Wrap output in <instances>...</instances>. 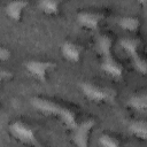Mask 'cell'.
<instances>
[{"label":"cell","mask_w":147,"mask_h":147,"mask_svg":"<svg viewBox=\"0 0 147 147\" xmlns=\"http://www.w3.org/2000/svg\"><path fill=\"white\" fill-rule=\"evenodd\" d=\"M30 102L34 109L45 115L56 116L71 130L75 129V126L78 124L77 110L70 105L42 96H33L31 98Z\"/></svg>","instance_id":"1"},{"label":"cell","mask_w":147,"mask_h":147,"mask_svg":"<svg viewBox=\"0 0 147 147\" xmlns=\"http://www.w3.org/2000/svg\"><path fill=\"white\" fill-rule=\"evenodd\" d=\"M96 48L101 56V69L111 76L119 79L124 75L123 64L113 55V37L109 33H101L96 38Z\"/></svg>","instance_id":"2"},{"label":"cell","mask_w":147,"mask_h":147,"mask_svg":"<svg viewBox=\"0 0 147 147\" xmlns=\"http://www.w3.org/2000/svg\"><path fill=\"white\" fill-rule=\"evenodd\" d=\"M79 88L83 92V94L95 102H115L117 96V91L108 85L92 82V80H85L79 83Z\"/></svg>","instance_id":"3"},{"label":"cell","mask_w":147,"mask_h":147,"mask_svg":"<svg viewBox=\"0 0 147 147\" xmlns=\"http://www.w3.org/2000/svg\"><path fill=\"white\" fill-rule=\"evenodd\" d=\"M9 130L11 134L20 141L28 144V145H33V146H40L41 142L39 141V138L37 136L38 127L34 123L28 119H15L10 123Z\"/></svg>","instance_id":"4"},{"label":"cell","mask_w":147,"mask_h":147,"mask_svg":"<svg viewBox=\"0 0 147 147\" xmlns=\"http://www.w3.org/2000/svg\"><path fill=\"white\" fill-rule=\"evenodd\" d=\"M121 47L130 55L132 63L137 71L145 75L147 72V61L141 54L142 41L138 37H126L119 40Z\"/></svg>","instance_id":"5"},{"label":"cell","mask_w":147,"mask_h":147,"mask_svg":"<svg viewBox=\"0 0 147 147\" xmlns=\"http://www.w3.org/2000/svg\"><path fill=\"white\" fill-rule=\"evenodd\" d=\"M110 15L109 8L105 7H96V8H87L80 10L77 14V22L88 29V30H96L103 21H106Z\"/></svg>","instance_id":"6"},{"label":"cell","mask_w":147,"mask_h":147,"mask_svg":"<svg viewBox=\"0 0 147 147\" xmlns=\"http://www.w3.org/2000/svg\"><path fill=\"white\" fill-rule=\"evenodd\" d=\"M24 67L26 71H29L34 78H37L41 83H46L48 79V75L56 68V62L49 60L32 59L25 61Z\"/></svg>","instance_id":"7"},{"label":"cell","mask_w":147,"mask_h":147,"mask_svg":"<svg viewBox=\"0 0 147 147\" xmlns=\"http://www.w3.org/2000/svg\"><path fill=\"white\" fill-rule=\"evenodd\" d=\"M95 126L94 118H87L82 123H78L72 129V141L78 147H87L90 144V134Z\"/></svg>","instance_id":"8"},{"label":"cell","mask_w":147,"mask_h":147,"mask_svg":"<svg viewBox=\"0 0 147 147\" xmlns=\"http://www.w3.org/2000/svg\"><path fill=\"white\" fill-rule=\"evenodd\" d=\"M61 53L67 60L71 62H79L82 54L84 53V45L75 40H65L61 44Z\"/></svg>","instance_id":"9"},{"label":"cell","mask_w":147,"mask_h":147,"mask_svg":"<svg viewBox=\"0 0 147 147\" xmlns=\"http://www.w3.org/2000/svg\"><path fill=\"white\" fill-rule=\"evenodd\" d=\"M28 6H29L28 0H11L10 2L7 3L5 11L9 18L18 22V21H21L22 16H23V11Z\"/></svg>","instance_id":"10"},{"label":"cell","mask_w":147,"mask_h":147,"mask_svg":"<svg viewBox=\"0 0 147 147\" xmlns=\"http://www.w3.org/2000/svg\"><path fill=\"white\" fill-rule=\"evenodd\" d=\"M127 106L134 110L145 111L147 109V92L144 90L132 94L127 99Z\"/></svg>","instance_id":"11"},{"label":"cell","mask_w":147,"mask_h":147,"mask_svg":"<svg viewBox=\"0 0 147 147\" xmlns=\"http://www.w3.org/2000/svg\"><path fill=\"white\" fill-rule=\"evenodd\" d=\"M64 0H38V8L48 15L59 14Z\"/></svg>","instance_id":"12"},{"label":"cell","mask_w":147,"mask_h":147,"mask_svg":"<svg viewBox=\"0 0 147 147\" xmlns=\"http://www.w3.org/2000/svg\"><path fill=\"white\" fill-rule=\"evenodd\" d=\"M129 131L133 136L145 140L147 138V122H146V119H134V121L130 122L129 123Z\"/></svg>","instance_id":"13"},{"label":"cell","mask_w":147,"mask_h":147,"mask_svg":"<svg viewBox=\"0 0 147 147\" xmlns=\"http://www.w3.org/2000/svg\"><path fill=\"white\" fill-rule=\"evenodd\" d=\"M118 25L125 31L134 32L141 26V21L138 16H123L119 18Z\"/></svg>","instance_id":"14"},{"label":"cell","mask_w":147,"mask_h":147,"mask_svg":"<svg viewBox=\"0 0 147 147\" xmlns=\"http://www.w3.org/2000/svg\"><path fill=\"white\" fill-rule=\"evenodd\" d=\"M99 144L103 147H117L121 145V141L116 136L109 132H103L99 138Z\"/></svg>","instance_id":"15"},{"label":"cell","mask_w":147,"mask_h":147,"mask_svg":"<svg viewBox=\"0 0 147 147\" xmlns=\"http://www.w3.org/2000/svg\"><path fill=\"white\" fill-rule=\"evenodd\" d=\"M13 77V72L11 71H8V70H5V69H0V86L2 85V83L5 80H8Z\"/></svg>","instance_id":"16"},{"label":"cell","mask_w":147,"mask_h":147,"mask_svg":"<svg viewBox=\"0 0 147 147\" xmlns=\"http://www.w3.org/2000/svg\"><path fill=\"white\" fill-rule=\"evenodd\" d=\"M10 55H11L10 51L8 48H6V47H3V46L0 45V61H7V60H9L10 59Z\"/></svg>","instance_id":"17"},{"label":"cell","mask_w":147,"mask_h":147,"mask_svg":"<svg viewBox=\"0 0 147 147\" xmlns=\"http://www.w3.org/2000/svg\"><path fill=\"white\" fill-rule=\"evenodd\" d=\"M138 2L145 8V7H146V2H147V0H138Z\"/></svg>","instance_id":"18"}]
</instances>
